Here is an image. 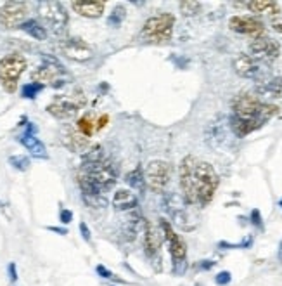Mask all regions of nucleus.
<instances>
[{
  "label": "nucleus",
  "mask_w": 282,
  "mask_h": 286,
  "mask_svg": "<svg viewBox=\"0 0 282 286\" xmlns=\"http://www.w3.org/2000/svg\"><path fill=\"white\" fill-rule=\"evenodd\" d=\"M87 104V97L82 89H75L68 95H57L51 104L47 106V111L57 120H69L76 116V113Z\"/></svg>",
  "instance_id": "39448f33"
},
{
  "label": "nucleus",
  "mask_w": 282,
  "mask_h": 286,
  "mask_svg": "<svg viewBox=\"0 0 282 286\" xmlns=\"http://www.w3.org/2000/svg\"><path fill=\"white\" fill-rule=\"evenodd\" d=\"M97 273H99V276L104 278V280H111V281H116V283H125V281H123V280L116 278L114 274H113L109 269H106L104 266H97Z\"/></svg>",
  "instance_id": "7c9ffc66"
},
{
  "label": "nucleus",
  "mask_w": 282,
  "mask_h": 286,
  "mask_svg": "<svg viewBox=\"0 0 282 286\" xmlns=\"http://www.w3.org/2000/svg\"><path fill=\"white\" fill-rule=\"evenodd\" d=\"M161 243H163V234L151 222H146L144 224V248H146V255L149 259H158Z\"/></svg>",
  "instance_id": "f3484780"
},
{
  "label": "nucleus",
  "mask_w": 282,
  "mask_h": 286,
  "mask_svg": "<svg viewBox=\"0 0 282 286\" xmlns=\"http://www.w3.org/2000/svg\"><path fill=\"white\" fill-rule=\"evenodd\" d=\"M279 207H282V200H281V201H279Z\"/></svg>",
  "instance_id": "a19ab883"
},
{
  "label": "nucleus",
  "mask_w": 282,
  "mask_h": 286,
  "mask_svg": "<svg viewBox=\"0 0 282 286\" xmlns=\"http://www.w3.org/2000/svg\"><path fill=\"white\" fill-rule=\"evenodd\" d=\"M220 184L218 174L208 161L185 156L180 163V188L184 200L192 207H206L213 200Z\"/></svg>",
  "instance_id": "f257e3e1"
},
{
  "label": "nucleus",
  "mask_w": 282,
  "mask_h": 286,
  "mask_svg": "<svg viewBox=\"0 0 282 286\" xmlns=\"http://www.w3.org/2000/svg\"><path fill=\"white\" fill-rule=\"evenodd\" d=\"M59 51L66 56V58L73 59V61H89L94 56V51L87 42L80 40V38H66L59 44Z\"/></svg>",
  "instance_id": "2eb2a0df"
},
{
  "label": "nucleus",
  "mask_w": 282,
  "mask_h": 286,
  "mask_svg": "<svg viewBox=\"0 0 282 286\" xmlns=\"http://www.w3.org/2000/svg\"><path fill=\"white\" fill-rule=\"evenodd\" d=\"M71 7L80 16L97 19L104 14L106 2H102V0H78V2H71Z\"/></svg>",
  "instance_id": "a211bd4d"
},
{
  "label": "nucleus",
  "mask_w": 282,
  "mask_h": 286,
  "mask_svg": "<svg viewBox=\"0 0 282 286\" xmlns=\"http://www.w3.org/2000/svg\"><path fill=\"white\" fill-rule=\"evenodd\" d=\"M171 177V165L168 161L163 160H154L149 161L147 167L144 168V181H146V186L149 189L156 191H163L168 186Z\"/></svg>",
  "instance_id": "1a4fd4ad"
},
{
  "label": "nucleus",
  "mask_w": 282,
  "mask_h": 286,
  "mask_svg": "<svg viewBox=\"0 0 282 286\" xmlns=\"http://www.w3.org/2000/svg\"><path fill=\"white\" fill-rule=\"evenodd\" d=\"M42 59L45 61V65L37 68L31 73V80H33L35 83H40V85L51 83V85L54 87H61L62 80H59L57 76L61 75V73H64L62 65L56 58H51V56H45V54L42 56Z\"/></svg>",
  "instance_id": "9b49d317"
},
{
  "label": "nucleus",
  "mask_w": 282,
  "mask_h": 286,
  "mask_svg": "<svg viewBox=\"0 0 282 286\" xmlns=\"http://www.w3.org/2000/svg\"><path fill=\"white\" fill-rule=\"evenodd\" d=\"M9 276H10V281H16L17 280V273H16V264L10 262L9 264Z\"/></svg>",
  "instance_id": "e433bc0d"
},
{
  "label": "nucleus",
  "mask_w": 282,
  "mask_h": 286,
  "mask_svg": "<svg viewBox=\"0 0 282 286\" xmlns=\"http://www.w3.org/2000/svg\"><path fill=\"white\" fill-rule=\"evenodd\" d=\"M244 7H248L249 10L256 14L270 12V14H279V3L272 2V0H253V2H244Z\"/></svg>",
  "instance_id": "5701e85b"
},
{
  "label": "nucleus",
  "mask_w": 282,
  "mask_h": 286,
  "mask_svg": "<svg viewBox=\"0 0 282 286\" xmlns=\"http://www.w3.org/2000/svg\"><path fill=\"white\" fill-rule=\"evenodd\" d=\"M38 14L40 19L47 28H51L52 33L61 35L64 33L66 24H68V12L62 7L61 2H40L38 3Z\"/></svg>",
  "instance_id": "6e6552de"
},
{
  "label": "nucleus",
  "mask_w": 282,
  "mask_h": 286,
  "mask_svg": "<svg viewBox=\"0 0 282 286\" xmlns=\"http://www.w3.org/2000/svg\"><path fill=\"white\" fill-rule=\"evenodd\" d=\"M116 181H118L116 167L106 158L99 161H90V163H82L76 174V182L82 189L83 200L94 196H106V193L116 184Z\"/></svg>",
  "instance_id": "7ed1b4c3"
},
{
  "label": "nucleus",
  "mask_w": 282,
  "mask_h": 286,
  "mask_svg": "<svg viewBox=\"0 0 282 286\" xmlns=\"http://www.w3.org/2000/svg\"><path fill=\"white\" fill-rule=\"evenodd\" d=\"M19 143L23 144L28 151H30L31 156L42 158V160H44V158H47V149H45L44 143H42L38 137H35L33 132H28V130H26V132L19 137Z\"/></svg>",
  "instance_id": "aec40b11"
},
{
  "label": "nucleus",
  "mask_w": 282,
  "mask_h": 286,
  "mask_svg": "<svg viewBox=\"0 0 282 286\" xmlns=\"http://www.w3.org/2000/svg\"><path fill=\"white\" fill-rule=\"evenodd\" d=\"M215 281H217V285L225 286V285H228V283H230V281H232V274L228 273V271H222V273H218V274H217Z\"/></svg>",
  "instance_id": "2f4dec72"
},
{
  "label": "nucleus",
  "mask_w": 282,
  "mask_h": 286,
  "mask_svg": "<svg viewBox=\"0 0 282 286\" xmlns=\"http://www.w3.org/2000/svg\"><path fill=\"white\" fill-rule=\"evenodd\" d=\"M26 70V59L19 54H9L0 59V82L7 92H16L17 80Z\"/></svg>",
  "instance_id": "0eeeda50"
},
{
  "label": "nucleus",
  "mask_w": 282,
  "mask_h": 286,
  "mask_svg": "<svg viewBox=\"0 0 282 286\" xmlns=\"http://www.w3.org/2000/svg\"><path fill=\"white\" fill-rule=\"evenodd\" d=\"M279 113L276 104L265 102L258 95L239 94L232 101V115L228 118L232 132L237 137H246L248 134L262 129L270 118Z\"/></svg>",
  "instance_id": "f03ea898"
},
{
  "label": "nucleus",
  "mask_w": 282,
  "mask_h": 286,
  "mask_svg": "<svg viewBox=\"0 0 282 286\" xmlns=\"http://www.w3.org/2000/svg\"><path fill=\"white\" fill-rule=\"evenodd\" d=\"M137 196L128 189H119L114 193V198H113V205L118 212H126V210H133L137 207Z\"/></svg>",
  "instance_id": "412c9836"
},
{
  "label": "nucleus",
  "mask_w": 282,
  "mask_h": 286,
  "mask_svg": "<svg viewBox=\"0 0 282 286\" xmlns=\"http://www.w3.org/2000/svg\"><path fill=\"white\" fill-rule=\"evenodd\" d=\"M256 92L263 97H279L282 92V78L276 76V78H265L258 82L256 85Z\"/></svg>",
  "instance_id": "4be33fe9"
},
{
  "label": "nucleus",
  "mask_w": 282,
  "mask_h": 286,
  "mask_svg": "<svg viewBox=\"0 0 282 286\" xmlns=\"http://www.w3.org/2000/svg\"><path fill=\"white\" fill-rule=\"evenodd\" d=\"M9 163L12 165L14 168H17V170H28L30 168V160H28L26 156H10L9 158Z\"/></svg>",
  "instance_id": "c756f323"
},
{
  "label": "nucleus",
  "mask_w": 282,
  "mask_h": 286,
  "mask_svg": "<svg viewBox=\"0 0 282 286\" xmlns=\"http://www.w3.org/2000/svg\"><path fill=\"white\" fill-rule=\"evenodd\" d=\"M161 231H163V236L168 243V248H170V255L171 260H173V273L182 276L185 273V267H187V262H185V257H187V248H185V243L182 241V238L173 231V227L170 225V222L161 218L160 222Z\"/></svg>",
  "instance_id": "423d86ee"
},
{
  "label": "nucleus",
  "mask_w": 282,
  "mask_h": 286,
  "mask_svg": "<svg viewBox=\"0 0 282 286\" xmlns=\"http://www.w3.org/2000/svg\"><path fill=\"white\" fill-rule=\"evenodd\" d=\"M213 266H215L213 260H203V262H201V269H204V271L211 269V267H213Z\"/></svg>",
  "instance_id": "4c0bfd02"
},
{
  "label": "nucleus",
  "mask_w": 282,
  "mask_h": 286,
  "mask_svg": "<svg viewBox=\"0 0 282 286\" xmlns=\"http://www.w3.org/2000/svg\"><path fill=\"white\" fill-rule=\"evenodd\" d=\"M76 130H78L80 134H83L85 137H92L95 132H97V120L94 118L92 115H85L82 116V118L78 120V123H76Z\"/></svg>",
  "instance_id": "a878e982"
},
{
  "label": "nucleus",
  "mask_w": 282,
  "mask_h": 286,
  "mask_svg": "<svg viewBox=\"0 0 282 286\" xmlns=\"http://www.w3.org/2000/svg\"><path fill=\"white\" fill-rule=\"evenodd\" d=\"M108 122H109V116H108V115H102L101 118L97 120V132H99V130L104 129V127L108 125Z\"/></svg>",
  "instance_id": "c9c22d12"
},
{
  "label": "nucleus",
  "mask_w": 282,
  "mask_h": 286,
  "mask_svg": "<svg viewBox=\"0 0 282 286\" xmlns=\"http://www.w3.org/2000/svg\"><path fill=\"white\" fill-rule=\"evenodd\" d=\"M249 56L260 63H270L279 58V45L272 38L260 37L249 44Z\"/></svg>",
  "instance_id": "4468645a"
},
{
  "label": "nucleus",
  "mask_w": 282,
  "mask_h": 286,
  "mask_svg": "<svg viewBox=\"0 0 282 286\" xmlns=\"http://www.w3.org/2000/svg\"><path fill=\"white\" fill-rule=\"evenodd\" d=\"M175 17L171 14H160L151 19L146 21L142 31H140V38L147 44H165L171 38L173 33Z\"/></svg>",
  "instance_id": "20e7f679"
},
{
  "label": "nucleus",
  "mask_w": 282,
  "mask_h": 286,
  "mask_svg": "<svg viewBox=\"0 0 282 286\" xmlns=\"http://www.w3.org/2000/svg\"><path fill=\"white\" fill-rule=\"evenodd\" d=\"M201 2H194V0H187V2H180V12L184 16H196L201 12Z\"/></svg>",
  "instance_id": "cd10ccee"
},
{
  "label": "nucleus",
  "mask_w": 282,
  "mask_h": 286,
  "mask_svg": "<svg viewBox=\"0 0 282 286\" xmlns=\"http://www.w3.org/2000/svg\"><path fill=\"white\" fill-rule=\"evenodd\" d=\"M28 14V5L24 2H7L0 7V24L7 30L19 28Z\"/></svg>",
  "instance_id": "ddd939ff"
},
{
  "label": "nucleus",
  "mask_w": 282,
  "mask_h": 286,
  "mask_svg": "<svg viewBox=\"0 0 282 286\" xmlns=\"http://www.w3.org/2000/svg\"><path fill=\"white\" fill-rule=\"evenodd\" d=\"M277 257H279V262L282 264V241H281V245H279V250H277Z\"/></svg>",
  "instance_id": "ea45409f"
},
{
  "label": "nucleus",
  "mask_w": 282,
  "mask_h": 286,
  "mask_svg": "<svg viewBox=\"0 0 282 286\" xmlns=\"http://www.w3.org/2000/svg\"><path fill=\"white\" fill-rule=\"evenodd\" d=\"M228 28L232 31H237L242 35H249V37L260 38L265 33V26L260 19L249 16H234L228 21Z\"/></svg>",
  "instance_id": "dca6fc26"
},
{
  "label": "nucleus",
  "mask_w": 282,
  "mask_h": 286,
  "mask_svg": "<svg viewBox=\"0 0 282 286\" xmlns=\"http://www.w3.org/2000/svg\"><path fill=\"white\" fill-rule=\"evenodd\" d=\"M251 224L256 225V227L262 229L263 224H262V215H260V210H253L251 212Z\"/></svg>",
  "instance_id": "473e14b6"
},
{
  "label": "nucleus",
  "mask_w": 282,
  "mask_h": 286,
  "mask_svg": "<svg viewBox=\"0 0 282 286\" xmlns=\"http://www.w3.org/2000/svg\"><path fill=\"white\" fill-rule=\"evenodd\" d=\"M19 28L23 31H26L30 37H33L35 40H45V38H47V30H45V26H42V24L38 23L37 19L24 21V23L21 24Z\"/></svg>",
  "instance_id": "b1692460"
},
{
  "label": "nucleus",
  "mask_w": 282,
  "mask_h": 286,
  "mask_svg": "<svg viewBox=\"0 0 282 286\" xmlns=\"http://www.w3.org/2000/svg\"><path fill=\"white\" fill-rule=\"evenodd\" d=\"M62 143H64L71 151H75V153L85 154L87 151L90 149V141L75 129H66V134H64V137H62Z\"/></svg>",
  "instance_id": "6ab92c4d"
},
{
  "label": "nucleus",
  "mask_w": 282,
  "mask_h": 286,
  "mask_svg": "<svg viewBox=\"0 0 282 286\" xmlns=\"http://www.w3.org/2000/svg\"><path fill=\"white\" fill-rule=\"evenodd\" d=\"M125 16H126V9H125V5H116L114 9H113V12L109 14V17H108L109 26L118 28L119 24H121L123 21H125Z\"/></svg>",
  "instance_id": "bb28decb"
},
{
  "label": "nucleus",
  "mask_w": 282,
  "mask_h": 286,
  "mask_svg": "<svg viewBox=\"0 0 282 286\" xmlns=\"http://www.w3.org/2000/svg\"><path fill=\"white\" fill-rule=\"evenodd\" d=\"M234 70L242 78H251L256 82H262L267 78V70L263 63L253 59L249 54H241L234 59Z\"/></svg>",
  "instance_id": "f8f14e48"
},
{
  "label": "nucleus",
  "mask_w": 282,
  "mask_h": 286,
  "mask_svg": "<svg viewBox=\"0 0 282 286\" xmlns=\"http://www.w3.org/2000/svg\"><path fill=\"white\" fill-rule=\"evenodd\" d=\"M49 231L57 232V234H68V231H66V229H59V227H49Z\"/></svg>",
  "instance_id": "58836bf2"
},
{
  "label": "nucleus",
  "mask_w": 282,
  "mask_h": 286,
  "mask_svg": "<svg viewBox=\"0 0 282 286\" xmlns=\"http://www.w3.org/2000/svg\"><path fill=\"white\" fill-rule=\"evenodd\" d=\"M71 220H73V214L69 210H66V208H62L61 210V222L62 224H69Z\"/></svg>",
  "instance_id": "72a5a7b5"
},
{
  "label": "nucleus",
  "mask_w": 282,
  "mask_h": 286,
  "mask_svg": "<svg viewBox=\"0 0 282 286\" xmlns=\"http://www.w3.org/2000/svg\"><path fill=\"white\" fill-rule=\"evenodd\" d=\"M165 207H167V212L171 215L175 224L180 229L192 231V229L196 227V225L190 224V220H192V215H190L189 212L190 205L182 196H178V194H167V198H165ZM194 224H196V222H194Z\"/></svg>",
  "instance_id": "9d476101"
},
{
  "label": "nucleus",
  "mask_w": 282,
  "mask_h": 286,
  "mask_svg": "<svg viewBox=\"0 0 282 286\" xmlns=\"http://www.w3.org/2000/svg\"><path fill=\"white\" fill-rule=\"evenodd\" d=\"M80 231H82L83 239H85V241H90V231H89V227H87L85 222H82V224H80Z\"/></svg>",
  "instance_id": "f704fd0d"
},
{
  "label": "nucleus",
  "mask_w": 282,
  "mask_h": 286,
  "mask_svg": "<svg viewBox=\"0 0 282 286\" xmlns=\"http://www.w3.org/2000/svg\"><path fill=\"white\" fill-rule=\"evenodd\" d=\"M44 89V85H40V83H26V85H23V90H21V94H23L24 99H33L37 97V94L40 92V90Z\"/></svg>",
  "instance_id": "c85d7f7f"
},
{
  "label": "nucleus",
  "mask_w": 282,
  "mask_h": 286,
  "mask_svg": "<svg viewBox=\"0 0 282 286\" xmlns=\"http://www.w3.org/2000/svg\"><path fill=\"white\" fill-rule=\"evenodd\" d=\"M125 181H126V184H128L132 189L142 193V191L146 189V181H144V168L139 165L135 170L128 172V174L125 175Z\"/></svg>",
  "instance_id": "393cba45"
}]
</instances>
